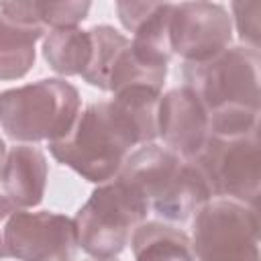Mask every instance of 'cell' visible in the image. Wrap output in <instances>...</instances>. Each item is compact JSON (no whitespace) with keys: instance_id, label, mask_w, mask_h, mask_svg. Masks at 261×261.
<instances>
[{"instance_id":"1","label":"cell","mask_w":261,"mask_h":261,"mask_svg":"<svg viewBox=\"0 0 261 261\" xmlns=\"http://www.w3.org/2000/svg\"><path fill=\"white\" fill-rule=\"evenodd\" d=\"M159 98V90L133 86L90 104L65 137L49 143L51 155L92 184L114 179L135 145L157 139Z\"/></svg>"},{"instance_id":"2","label":"cell","mask_w":261,"mask_h":261,"mask_svg":"<svg viewBox=\"0 0 261 261\" xmlns=\"http://www.w3.org/2000/svg\"><path fill=\"white\" fill-rule=\"evenodd\" d=\"M181 73L208 112L210 135L259 130V49L228 47L208 61L184 63Z\"/></svg>"},{"instance_id":"3","label":"cell","mask_w":261,"mask_h":261,"mask_svg":"<svg viewBox=\"0 0 261 261\" xmlns=\"http://www.w3.org/2000/svg\"><path fill=\"white\" fill-rule=\"evenodd\" d=\"M128 184L157 216L186 222L212 194L192 159H184L159 145H145L130 153L116 175Z\"/></svg>"},{"instance_id":"4","label":"cell","mask_w":261,"mask_h":261,"mask_svg":"<svg viewBox=\"0 0 261 261\" xmlns=\"http://www.w3.org/2000/svg\"><path fill=\"white\" fill-rule=\"evenodd\" d=\"M82 108L75 86L49 77L0 92V126L20 143L57 141L69 133Z\"/></svg>"},{"instance_id":"5","label":"cell","mask_w":261,"mask_h":261,"mask_svg":"<svg viewBox=\"0 0 261 261\" xmlns=\"http://www.w3.org/2000/svg\"><path fill=\"white\" fill-rule=\"evenodd\" d=\"M147 214V202L122 179L100 184L73 218L80 249L94 259L116 257Z\"/></svg>"},{"instance_id":"6","label":"cell","mask_w":261,"mask_h":261,"mask_svg":"<svg viewBox=\"0 0 261 261\" xmlns=\"http://www.w3.org/2000/svg\"><path fill=\"white\" fill-rule=\"evenodd\" d=\"M77 251L73 218L49 210L27 212L0 196V259L75 261Z\"/></svg>"},{"instance_id":"7","label":"cell","mask_w":261,"mask_h":261,"mask_svg":"<svg viewBox=\"0 0 261 261\" xmlns=\"http://www.w3.org/2000/svg\"><path fill=\"white\" fill-rule=\"evenodd\" d=\"M192 251L196 261H259V208L208 200L194 214Z\"/></svg>"},{"instance_id":"8","label":"cell","mask_w":261,"mask_h":261,"mask_svg":"<svg viewBox=\"0 0 261 261\" xmlns=\"http://www.w3.org/2000/svg\"><path fill=\"white\" fill-rule=\"evenodd\" d=\"M216 198L237 200L259 208L261 143L259 130L234 137L210 135L202 151L192 159Z\"/></svg>"},{"instance_id":"9","label":"cell","mask_w":261,"mask_h":261,"mask_svg":"<svg viewBox=\"0 0 261 261\" xmlns=\"http://www.w3.org/2000/svg\"><path fill=\"white\" fill-rule=\"evenodd\" d=\"M169 39L173 55H179L186 63L208 61L228 49L232 41L230 12L218 2L173 4Z\"/></svg>"},{"instance_id":"10","label":"cell","mask_w":261,"mask_h":261,"mask_svg":"<svg viewBox=\"0 0 261 261\" xmlns=\"http://www.w3.org/2000/svg\"><path fill=\"white\" fill-rule=\"evenodd\" d=\"M157 137L184 159H194L206 145L210 118L200 98L188 86L169 90L159 98Z\"/></svg>"},{"instance_id":"11","label":"cell","mask_w":261,"mask_h":261,"mask_svg":"<svg viewBox=\"0 0 261 261\" xmlns=\"http://www.w3.org/2000/svg\"><path fill=\"white\" fill-rule=\"evenodd\" d=\"M49 165L45 153L33 145H14L6 153L2 169L4 196L20 208H33L43 202Z\"/></svg>"},{"instance_id":"12","label":"cell","mask_w":261,"mask_h":261,"mask_svg":"<svg viewBox=\"0 0 261 261\" xmlns=\"http://www.w3.org/2000/svg\"><path fill=\"white\" fill-rule=\"evenodd\" d=\"M43 37L45 27L0 10V80L24 77L35 65V43Z\"/></svg>"},{"instance_id":"13","label":"cell","mask_w":261,"mask_h":261,"mask_svg":"<svg viewBox=\"0 0 261 261\" xmlns=\"http://www.w3.org/2000/svg\"><path fill=\"white\" fill-rule=\"evenodd\" d=\"M135 261H196L190 237L163 222H143L130 237Z\"/></svg>"},{"instance_id":"14","label":"cell","mask_w":261,"mask_h":261,"mask_svg":"<svg viewBox=\"0 0 261 261\" xmlns=\"http://www.w3.org/2000/svg\"><path fill=\"white\" fill-rule=\"evenodd\" d=\"M43 57L49 67L61 75H82L92 59L90 31L77 27L51 29L43 39Z\"/></svg>"},{"instance_id":"15","label":"cell","mask_w":261,"mask_h":261,"mask_svg":"<svg viewBox=\"0 0 261 261\" xmlns=\"http://www.w3.org/2000/svg\"><path fill=\"white\" fill-rule=\"evenodd\" d=\"M173 4L157 2L155 10L133 31L130 49L139 59L149 65L167 67L173 57L171 39H169V20H171Z\"/></svg>"},{"instance_id":"16","label":"cell","mask_w":261,"mask_h":261,"mask_svg":"<svg viewBox=\"0 0 261 261\" xmlns=\"http://www.w3.org/2000/svg\"><path fill=\"white\" fill-rule=\"evenodd\" d=\"M92 37V59L86 71L82 73V80L88 82L90 86L108 92V75L110 69L118 57V53L128 45L130 39H126L122 33L108 24L92 27L90 29Z\"/></svg>"},{"instance_id":"17","label":"cell","mask_w":261,"mask_h":261,"mask_svg":"<svg viewBox=\"0 0 261 261\" xmlns=\"http://www.w3.org/2000/svg\"><path fill=\"white\" fill-rule=\"evenodd\" d=\"M234 24L239 31L241 41H245V47L259 49V14H261V2L259 0H237L230 4Z\"/></svg>"},{"instance_id":"18","label":"cell","mask_w":261,"mask_h":261,"mask_svg":"<svg viewBox=\"0 0 261 261\" xmlns=\"http://www.w3.org/2000/svg\"><path fill=\"white\" fill-rule=\"evenodd\" d=\"M157 2H116V12L126 31H135L153 10Z\"/></svg>"},{"instance_id":"19","label":"cell","mask_w":261,"mask_h":261,"mask_svg":"<svg viewBox=\"0 0 261 261\" xmlns=\"http://www.w3.org/2000/svg\"><path fill=\"white\" fill-rule=\"evenodd\" d=\"M4 161H6V145L0 137V179H2V169H4Z\"/></svg>"},{"instance_id":"20","label":"cell","mask_w":261,"mask_h":261,"mask_svg":"<svg viewBox=\"0 0 261 261\" xmlns=\"http://www.w3.org/2000/svg\"><path fill=\"white\" fill-rule=\"evenodd\" d=\"M94 261H118V259H114V257H112V259H94Z\"/></svg>"}]
</instances>
